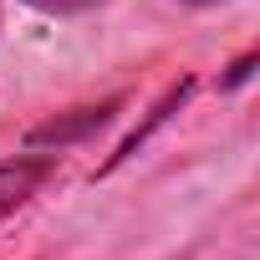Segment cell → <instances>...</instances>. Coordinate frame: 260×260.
<instances>
[{
  "label": "cell",
  "mask_w": 260,
  "mask_h": 260,
  "mask_svg": "<svg viewBox=\"0 0 260 260\" xmlns=\"http://www.w3.org/2000/svg\"><path fill=\"white\" fill-rule=\"evenodd\" d=\"M117 107H122V97H107V102H97V107H77V112H61V117H51V122L31 127V133H26V148H31V153H41V148L61 153V148H72V143L92 138L97 127H107V122L117 117Z\"/></svg>",
  "instance_id": "1"
},
{
  "label": "cell",
  "mask_w": 260,
  "mask_h": 260,
  "mask_svg": "<svg viewBox=\"0 0 260 260\" xmlns=\"http://www.w3.org/2000/svg\"><path fill=\"white\" fill-rule=\"evenodd\" d=\"M56 174V158L51 153H31V158H11V164H0V219L16 214L46 179Z\"/></svg>",
  "instance_id": "2"
},
{
  "label": "cell",
  "mask_w": 260,
  "mask_h": 260,
  "mask_svg": "<svg viewBox=\"0 0 260 260\" xmlns=\"http://www.w3.org/2000/svg\"><path fill=\"white\" fill-rule=\"evenodd\" d=\"M189 92H194V77H179V87H169V92L158 97V107H153V112L143 117V127H133V133L122 138V148H117V153H112V158L102 164V174H112L117 164H127V158H133V153H138V148H143V143H148V138L158 133V127H164V122H169V117H174V112L184 107V97H189Z\"/></svg>",
  "instance_id": "3"
},
{
  "label": "cell",
  "mask_w": 260,
  "mask_h": 260,
  "mask_svg": "<svg viewBox=\"0 0 260 260\" xmlns=\"http://www.w3.org/2000/svg\"><path fill=\"white\" fill-rule=\"evenodd\" d=\"M26 6H36V11H46V16H82V11L107 6V0H26Z\"/></svg>",
  "instance_id": "4"
},
{
  "label": "cell",
  "mask_w": 260,
  "mask_h": 260,
  "mask_svg": "<svg viewBox=\"0 0 260 260\" xmlns=\"http://www.w3.org/2000/svg\"><path fill=\"white\" fill-rule=\"evenodd\" d=\"M255 61H260V56H255V51H245V56H240V61H235L224 77H219V92H235V87H245V82H250V72H255Z\"/></svg>",
  "instance_id": "5"
},
{
  "label": "cell",
  "mask_w": 260,
  "mask_h": 260,
  "mask_svg": "<svg viewBox=\"0 0 260 260\" xmlns=\"http://www.w3.org/2000/svg\"><path fill=\"white\" fill-rule=\"evenodd\" d=\"M184 6H214V0H184Z\"/></svg>",
  "instance_id": "6"
}]
</instances>
